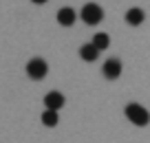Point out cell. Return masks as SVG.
Wrapping results in <instances>:
<instances>
[{"label":"cell","instance_id":"cell-6","mask_svg":"<svg viewBox=\"0 0 150 143\" xmlns=\"http://www.w3.org/2000/svg\"><path fill=\"white\" fill-rule=\"evenodd\" d=\"M75 18H77V13H75V9H71V7H62V9L57 11V22H60L62 27H73Z\"/></svg>","mask_w":150,"mask_h":143},{"label":"cell","instance_id":"cell-7","mask_svg":"<svg viewBox=\"0 0 150 143\" xmlns=\"http://www.w3.org/2000/svg\"><path fill=\"white\" fill-rule=\"evenodd\" d=\"M97 55H99V49L91 42V44H84V46H80V57L84 62H95L97 60Z\"/></svg>","mask_w":150,"mask_h":143},{"label":"cell","instance_id":"cell-10","mask_svg":"<svg viewBox=\"0 0 150 143\" xmlns=\"http://www.w3.org/2000/svg\"><path fill=\"white\" fill-rule=\"evenodd\" d=\"M93 44L97 46L99 51H106L108 46H110V37H108V33H95V37H93Z\"/></svg>","mask_w":150,"mask_h":143},{"label":"cell","instance_id":"cell-11","mask_svg":"<svg viewBox=\"0 0 150 143\" xmlns=\"http://www.w3.org/2000/svg\"><path fill=\"white\" fill-rule=\"evenodd\" d=\"M31 2H35V5H44L47 0H31Z\"/></svg>","mask_w":150,"mask_h":143},{"label":"cell","instance_id":"cell-8","mask_svg":"<svg viewBox=\"0 0 150 143\" xmlns=\"http://www.w3.org/2000/svg\"><path fill=\"white\" fill-rule=\"evenodd\" d=\"M144 18H146V13L139 9V7H132V9L126 11V22L130 24V27H139V24L144 22Z\"/></svg>","mask_w":150,"mask_h":143},{"label":"cell","instance_id":"cell-9","mask_svg":"<svg viewBox=\"0 0 150 143\" xmlns=\"http://www.w3.org/2000/svg\"><path fill=\"white\" fill-rule=\"evenodd\" d=\"M57 121H60V117H57V110H44L42 112V123L47 125V128H55L57 125Z\"/></svg>","mask_w":150,"mask_h":143},{"label":"cell","instance_id":"cell-5","mask_svg":"<svg viewBox=\"0 0 150 143\" xmlns=\"http://www.w3.org/2000/svg\"><path fill=\"white\" fill-rule=\"evenodd\" d=\"M64 95H62V92H57V90H51L47 95V97H44V106L49 108V110H60L62 106H64Z\"/></svg>","mask_w":150,"mask_h":143},{"label":"cell","instance_id":"cell-1","mask_svg":"<svg viewBox=\"0 0 150 143\" xmlns=\"http://www.w3.org/2000/svg\"><path fill=\"white\" fill-rule=\"evenodd\" d=\"M124 112H126V119L130 121V123L139 125V128H144V125L150 123V112L146 110L144 106H139V104H128V106L124 108Z\"/></svg>","mask_w":150,"mask_h":143},{"label":"cell","instance_id":"cell-2","mask_svg":"<svg viewBox=\"0 0 150 143\" xmlns=\"http://www.w3.org/2000/svg\"><path fill=\"white\" fill-rule=\"evenodd\" d=\"M49 73V64L42 60V57H33V60H29L27 64V75L31 79H35V82H40V79H44Z\"/></svg>","mask_w":150,"mask_h":143},{"label":"cell","instance_id":"cell-3","mask_svg":"<svg viewBox=\"0 0 150 143\" xmlns=\"http://www.w3.org/2000/svg\"><path fill=\"white\" fill-rule=\"evenodd\" d=\"M104 18V11L99 5H95V2H86L84 7H82V20H84L86 24H99Z\"/></svg>","mask_w":150,"mask_h":143},{"label":"cell","instance_id":"cell-4","mask_svg":"<svg viewBox=\"0 0 150 143\" xmlns=\"http://www.w3.org/2000/svg\"><path fill=\"white\" fill-rule=\"evenodd\" d=\"M102 73H104V77H106V79H117L119 75H122V62L115 60V57L106 60V62H104V66H102Z\"/></svg>","mask_w":150,"mask_h":143}]
</instances>
